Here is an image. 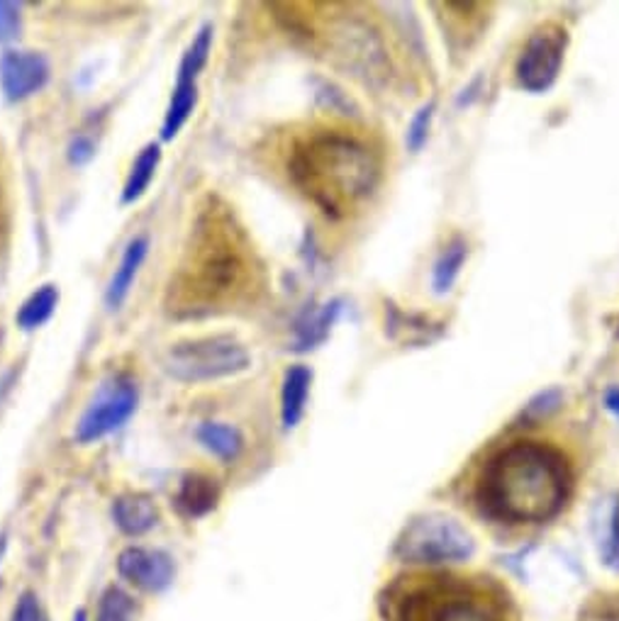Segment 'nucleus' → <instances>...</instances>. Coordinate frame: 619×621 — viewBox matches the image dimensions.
<instances>
[{"mask_svg":"<svg viewBox=\"0 0 619 621\" xmlns=\"http://www.w3.org/2000/svg\"><path fill=\"white\" fill-rule=\"evenodd\" d=\"M559 402H561V392L559 390H549V392H544L539 400H535V402L529 405V412L537 414V417H547L549 412L557 410Z\"/></svg>","mask_w":619,"mask_h":621,"instance_id":"obj_29","label":"nucleus"},{"mask_svg":"<svg viewBox=\"0 0 619 621\" xmlns=\"http://www.w3.org/2000/svg\"><path fill=\"white\" fill-rule=\"evenodd\" d=\"M434 113H436V103L430 101V103H424L422 108L414 113V117L410 120L408 134H405V144H408V149H410L412 154L422 152V147L427 144V139H430Z\"/></svg>","mask_w":619,"mask_h":621,"instance_id":"obj_25","label":"nucleus"},{"mask_svg":"<svg viewBox=\"0 0 619 621\" xmlns=\"http://www.w3.org/2000/svg\"><path fill=\"white\" fill-rule=\"evenodd\" d=\"M569 492L571 470L557 448L517 442L488 460L478 483V502L495 519L537 524L557 517Z\"/></svg>","mask_w":619,"mask_h":621,"instance_id":"obj_1","label":"nucleus"},{"mask_svg":"<svg viewBox=\"0 0 619 621\" xmlns=\"http://www.w3.org/2000/svg\"><path fill=\"white\" fill-rule=\"evenodd\" d=\"M117 573L127 583L140 587L144 593H164L174 583L176 565L174 559L162 549H147V546H127L117 555Z\"/></svg>","mask_w":619,"mask_h":621,"instance_id":"obj_9","label":"nucleus"},{"mask_svg":"<svg viewBox=\"0 0 619 621\" xmlns=\"http://www.w3.org/2000/svg\"><path fill=\"white\" fill-rule=\"evenodd\" d=\"M327 47L339 67L354 73L364 83L378 85L390 77V59L386 45L366 20L341 15L327 32Z\"/></svg>","mask_w":619,"mask_h":621,"instance_id":"obj_6","label":"nucleus"},{"mask_svg":"<svg viewBox=\"0 0 619 621\" xmlns=\"http://www.w3.org/2000/svg\"><path fill=\"white\" fill-rule=\"evenodd\" d=\"M220 500V490L215 485V480L200 473H190L180 483V490L176 495L178 509L186 514V517H206L208 512L215 509Z\"/></svg>","mask_w":619,"mask_h":621,"instance_id":"obj_16","label":"nucleus"},{"mask_svg":"<svg viewBox=\"0 0 619 621\" xmlns=\"http://www.w3.org/2000/svg\"><path fill=\"white\" fill-rule=\"evenodd\" d=\"M440 602H427L424 621H507L493 599L480 593L466 590L462 585L446 587V593H436Z\"/></svg>","mask_w":619,"mask_h":621,"instance_id":"obj_11","label":"nucleus"},{"mask_svg":"<svg viewBox=\"0 0 619 621\" xmlns=\"http://www.w3.org/2000/svg\"><path fill=\"white\" fill-rule=\"evenodd\" d=\"M291 176L327 215H341L376 188L381 166L361 139L325 132L295 149Z\"/></svg>","mask_w":619,"mask_h":621,"instance_id":"obj_2","label":"nucleus"},{"mask_svg":"<svg viewBox=\"0 0 619 621\" xmlns=\"http://www.w3.org/2000/svg\"><path fill=\"white\" fill-rule=\"evenodd\" d=\"M93 154H95V147H93V142H91L89 137H77L71 142V147H69V162L73 166L89 164L91 159H93Z\"/></svg>","mask_w":619,"mask_h":621,"instance_id":"obj_28","label":"nucleus"},{"mask_svg":"<svg viewBox=\"0 0 619 621\" xmlns=\"http://www.w3.org/2000/svg\"><path fill=\"white\" fill-rule=\"evenodd\" d=\"M198 103V83L196 81H176V89L171 93L168 108L164 115V125H162V139L164 142H171L184 125L188 122V117L194 115Z\"/></svg>","mask_w":619,"mask_h":621,"instance_id":"obj_18","label":"nucleus"},{"mask_svg":"<svg viewBox=\"0 0 619 621\" xmlns=\"http://www.w3.org/2000/svg\"><path fill=\"white\" fill-rule=\"evenodd\" d=\"M186 295L194 293L196 303L210 305L240 291L247 278V261L234 244V232L222 220L210 218L206 227L196 234V246L190 249V263L180 271Z\"/></svg>","mask_w":619,"mask_h":621,"instance_id":"obj_3","label":"nucleus"},{"mask_svg":"<svg viewBox=\"0 0 619 621\" xmlns=\"http://www.w3.org/2000/svg\"><path fill=\"white\" fill-rule=\"evenodd\" d=\"M198 442L200 446L210 452L212 456H218L220 460H234L244 448V436L232 424H222V422H206L198 426Z\"/></svg>","mask_w":619,"mask_h":621,"instance_id":"obj_20","label":"nucleus"},{"mask_svg":"<svg viewBox=\"0 0 619 621\" xmlns=\"http://www.w3.org/2000/svg\"><path fill=\"white\" fill-rule=\"evenodd\" d=\"M10 621H45V614H42V605L39 597L35 593H23L13 607V617Z\"/></svg>","mask_w":619,"mask_h":621,"instance_id":"obj_27","label":"nucleus"},{"mask_svg":"<svg viewBox=\"0 0 619 621\" xmlns=\"http://www.w3.org/2000/svg\"><path fill=\"white\" fill-rule=\"evenodd\" d=\"M595 543L600 561L619 573V497L612 495L597 505L595 517Z\"/></svg>","mask_w":619,"mask_h":621,"instance_id":"obj_15","label":"nucleus"},{"mask_svg":"<svg viewBox=\"0 0 619 621\" xmlns=\"http://www.w3.org/2000/svg\"><path fill=\"white\" fill-rule=\"evenodd\" d=\"M310 388H313V371L307 366H291L283 376V388H281V422L283 430H295L301 424Z\"/></svg>","mask_w":619,"mask_h":621,"instance_id":"obj_14","label":"nucleus"},{"mask_svg":"<svg viewBox=\"0 0 619 621\" xmlns=\"http://www.w3.org/2000/svg\"><path fill=\"white\" fill-rule=\"evenodd\" d=\"M137 402H140V392H137L135 380L117 376L105 383L95 400L81 414L77 424V442L93 444L117 432L137 412Z\"/></svg>","mask_w":619,"mask_h":621,"instance_id":"obj_7","label":"nucleus"},{"mask_svg":"<svg viewBox=\"0 0 619 621\" xmlns=\"http://www.w3.org/2000/svg\"><path fill=\"white\" fill-rule=\"evenodd\" d=\"M402 561L422 565L466 563L476 553V541L462 522L449 514H422L405 527L398 541Z\"/></svg>","mask_w":619,"mask_h":621,"instance_id":"obj_5","label":"nucleus"},{"mask_svg":"<svg viewBox=\"0 0 619 621\" xmlns=\"http://www.w3.org/2000/svg\"><path fill=\"white\" fill-rule=\"evenodd\" d=\"M59 305V291L57 285H42L39 291L32 293L23 307L17 309V327L32 331L39 329L45 323H49V317L55 315V309Z\"/></svg>","mask_w":619,"mask_h":621,"instance_id":"obj_22","label":"nucleus"},{"mask_svg":"<svg viewBox=\"0 0 619 621\" xmlns=\"http://www.w3.org/2000/svg\"><path fill=\"white\" fill-rule=\"evenodd\" d=\"M20 30H23L20 8L15 3H8V0H0V45L13 42L20 35Z\"/></svg>","mask_w":619,"mask_h":621,"instance_id":"obj_26","label":"nucleus"},{"mask_svg":"<svg viewBox=\"0 0 619 621\" xmlns=\"http://www.w3.org/2000/svg\"><path fill=\"white\" fill-rule=\"evenodd\" d=\"M135 619H137V605L132 595L125 593L122 587L110 585L108 590L101 595L95 621H135Z\"/></svg>","mask_w":619,"mask_h":621,"instance_id":"obj_24","label":"nucleus"},{"mask_svg":"<svg viewBox=\"0 0 619 621\" xmlns=\"http://www.w3.org/2000/svg\"><path fill=\"white\" fill-rule=\"evenodd\" d=\"M210 49H212V27L202 25L194 42H190V47L186 49L184 59H180L176 81H198L200 71L206 69V63L210 59Z\"/></svg>","mask_w":619,"mask_h":621,"instance_id":"obj_23","label":"nucleus"},{"mask_svg":"<svg viewBox=\"0 0 619 621\" xmlns=\"http://www.w3.org/2000/svg\"><path fill=\"white\" fill-rule=\"evenodd\" d=\"M147 254H149V239L147 237H135L130 244H127L122 259H120V263H117V269H115L110 283H108V291H105V303H108L110 309L122 307L127 295H130V291H132L137 273H140V269H142Z\"/></svg>","mask_w":619,"mask_h":621,"instance_id":"obj_13","label":"nucleus"},{"mask_svg":"<svg viewBox=\"0 0 619 621\" xmlns=\"http://www.w3.org/2000/svg\"><path fill=\"white\" fill-rule=\"evenodd\" d=\"M73 621H89V614H85V609H79V612L73 614Z\"/></svg>","mask_w":619,"mask_h":621,"instance_id":"obj_31","label":"nucleus"},{"mask_svg":"<svg viewBox=\"0 0 619 621\" xmlns=\"http://www.w3.org/2000/svg\"><path fill=\"white\" fill-rule=\"evenodd\" d=\"M339 313H341L339 300L325 303L323 307L315 309V313H307L295 327V349L310 351L317 344H323V341L329 337V331H332Z\"/></svg>","mask_w":619,"mask_h":621,"instance_id":"obj_17","label":"nucleus"},{"mask_svg":"<svg viewBox=\"0 0 619 621\" xmlns=\"http://www.w3.org/2000/svg\"><path fill=\"white\" fill-rule=\"evenodd\" d=\"M565 45H569L565 30L557 25H547L535 32L527 39L515 67L519 89H525L527 93H547L559 81Z\"/></svg>","mask_w":619,"mask_h":621,"instance_id":"obj_8","label":"nucleus"},{"mask_svg":"<svg viewBox=\"0 0 619 621\" xmlns=\"http://www.w3.org/2000/svg\"><path fill=\"white\" fill-rule=\"evenodd\" d=\"M113 519L127 537H144L159 524V507L144 492H127L113 502Z\"/></svg>","mask_w":619,"mask_h":621,"instance_id":"obj_12","label":"nucleus"},{"mask_svg":"<svg viewBox=\"0 0 619 621\" xmlns=\"http://www.w3.org/2000/svg\"><path fill=\"white\" fill-rule=\"evenodd\" d=\"M49 81V63L37 51H5L0 57V91L10 103L27 101Z\"/></svg>","mask_w":619,"mask_h":621,"instance_id":"obj_10","label":"nucleus"},{"mask_svg":"<svg viewBox=\"0 0 619 621\" xmlns=\"http://www.w3.org/2000/svg\"><path fill=\"white\" fill-rule=\"evenodd\" d=\"M468 259V244L464 239H454L444 246V251L440 254V259L434 261L432 269V288L436 295L452 293L454 283L462 276L464 263Z\"/></svg>","mask_w":619,"mask_h":621,"instance_id":"obj_21","label":"nucleus"},{"mask_svg":"<svg viewBox=\"0 0 619 621\" xmlns=\"http://www.w3.org/2000/svg\"><path fill=\"white\" fill-rule=\"evenodd\" d=\"M249 351L232 337L190 339L171 347L164 371L178 383H212L249 368Z\"/></svg>","mask_w":619,"mask_h":621,"instance_id":"obj_4","label":"nucleus"},{"mask_svg":"<svg viewBox=\"0 0 619 621\" xmlns=\"http://www.w3.org/2000/svg\"><path fill=\"white\" fill-rule=\"evenodd\" d=\"M159 162H162V149H159V144H147L140 152V156L135 159L130 174H127L125 188H122V206H132V202H137L144 196L156 176Z\"/></svg>","mask_w":619,"mask_h":621,"instance_id":"obj_19","label":"nucleus"},{"mask_svg":"<svg viewBox=\"0 0 619 621\" xmlns=\"http://www.w3.org/2000/svg\"><path fill=\"white\" fill-rule=\"evenodd\" d=\"M605 407L619 420V388H607V392H605Z\"/></svg>","mask_w":619,"mask_h":621,"instance_id":"obj_30","label":"nucleus"}]
</instances>
